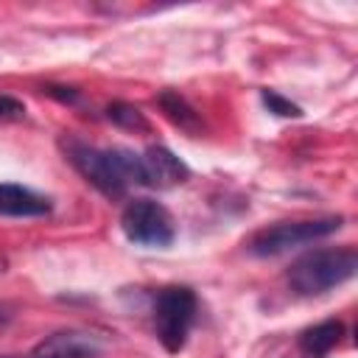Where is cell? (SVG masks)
Segmentation results:
<instances>
[{"label": "cell", "instance_id": "6da1fadb", "mask_svg": "<svg viewBox=\"0 0 358 358\" xmlns=\"http://www.w3.org/2000/svg\"><path fill=\"white\" fill-rule=\"evenodd\" d=\"M70 165L106 199H123L131 185H143L140 154L129 148H98L78 137H62Z\"/></svg>", "mask_w": 358, "mask_h": 358}, {"label": "cell", "instance_id": "7a4b0ae2", "mask_svg": "<svg viewBox=\"0 0 358 358\" xmlns=\"http://www.w3.org/2000/svg\"><path fill=\"white\" fill-rule=\"evenodd\" d=\"M355 271H358V252L352 246L313 249L288 266L285 282L296 296H319L352 280Z\"/></svg>", "mask_w": 358, "mask_h": 358}, {"label": "cell", "instance_id": "3957f363", "mask_svg": "<svg viewBox=\"0 0 358 358\" xmlns=\"http://www.w3.org/2000/svg\"><path fill=\"white\" fill-rule=\"evenodd\" d=\"M344 218L341 215H324V218H308V221H282L274 227H266L260 232H255L246 243V249L257 257H271V255H282L288 249L322 241L327 235H333L336 229H341Z\"/></svg>", "mask_w": 358, "mask_h": 358}, {"label": "cell", "instance_id": "277c9868", "mask_svg": "<svg viewBox=\"0 0 358 358\" xmlns=\"http://www.w3.org/2000/svg\"><path fill=\"white\" fill-rule=\"evenodd\" d=\"M196 322V294L187 285H168L154 299V330L168 352H179Z\"/></svg>", "mask_w": 358, "mask_h": 358}, {"label": "cell", "instance_id": "5b68a950", "mask_svg": "<svg viewBox=\"0 0 358 358\" xmlns=\"http://www.w3.org/2000/svg\"><path fill=\"white\" fill-rule=\"evenodd\" d=\"M120 229L140 246H171L176 227L171 213L154 199H131L120 213Z\"/></svg>", "mask_w": 358, "mask_h": 358}, {"label": "cell", "instance_id": "8992f818", "mask_svg": "<svg viewBox=\"0 0 358 358\" xmlns=\"http://www.w3.org/2000/svg\"><path fill=\"white\" fill-rule=\"evenodd\" d=\"M103 344L87 330H56L45 336L25 358H101Z\"/></svg>", "mask_w": 358, "mask_h": 358}, {"label": "cell", "instance_id": "52a82bcc", "mask_svg": "<svg viewBox=\"0 0 358 358\" xmlns=\"http://www.w3.org/2000/svg\"><path fill=\"white\" fill-rule=\"evenodd\" d=\"M140 176L145 187H173L190 179V168L165 145H151L140 154Z\"/></svg>", "mask_w": 358, "mask_h": 358}, {"label": "cell", "instance_id": "ba28073f", "mask_svg": "<svg viewBox=\"0 0 358 358\" xmlns=\"http://www.w3.org/2000/svg\"><path fill=\"white\" fill-rule=\"evenodd\" d=\"M50 213V201L39 193H34L31 187L22 185H0V215H14V218H36V215H48Z\"/></svg>", "mask_w": 358, "mask_h": 358}, {"label": "cell", "instance_id": "9c48e42d", "mask_svg": "<svg viewBox=\"0 0 358 358\" xmlns=\"http://www.w3.org/2000/svg\"><path fill=\"white\" fill-rule=\"evenodd\" d=\"M157 103H159V109L165 112V117H168L173 126H179L185 134L199 137V134L204 131V123H201L199 112L187 103L185 95H179V92H173V90H162V92L157 95Z\"/></svg>", "mask_w": 358, "mask_h": 358}, {"label": "cell", "instance_id": "30bf717a", "mask_svg": "<svg viewBox=\"0 0 358 358\" xmlns=\"http://www.w3.org/2000/svg\"><path fill=\"white\" fill-rule=\"evenodd\" d=\"M341 336H344V322L324 319V322H319V324H313V327L299 333V350L305 355H310V358H322V355H327L330 350L338 347Z\"/></svg>", "mask_w": 358, "mask_h": 358}, {"label": "cell", "instance_id": "8fae6325", "mask_svg": "<svg viewBox=\"0 0 358 358\" xmlns=\"http://www.w3.org/2000/svg\"><path fill=\"white\" fill-rule=\"evenodd\" d=\"M106 117H109L115 126H120V129H129V131H148L145 115H143L137 106H131V103H123V101L109 103V106H106Z\"/></svg>", "mask_w": 358, "mask_h": 358}, {"label": "cell", "instance_id": "7c38bea8", "mask_svg": "<svg viewBox=\"0 0 358 358\" xmlns=\"http://www.w3.org/2000/svg\"><path fill=\"white\" fill-rule=\"evenodd\" d=\"M260 98H263V103L268 106V112H274V115H280V117H299V115H302V109H299L296 103H291L288 98H282V95L274 92V90H263Z\"/></svg>", "mask_w": 358, "mask_h": 358}, {"label": "cell", "instance_id": "4fadbf2b", "mask_svg": "<svg viewBox=\"0 0 358 358\" xmlns=\"http://www.w3.org/2000/svg\"><path fill=\"white\" fill-rule=\"evenodd\" d=\"M20 117H25V103L11 95H0V120H20Z\"/></svg>", "mask_w": 358, "mask_h": 358}, {"label": "cell", "instance_id": "5bb4252c", "mask_svg": "<svg viewBox=\"0 0 358 358\" xmlns=\"http://www.w3.org/2000/svg\"><path fill=\"white\" fill-rule=\"evenodd\" d=\"M11 322V308H6L3 302H0V327H6Z\"/></svg>", "mask_w": 358, "mask_h": 358}]
</instances>
